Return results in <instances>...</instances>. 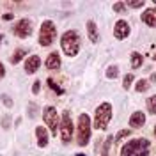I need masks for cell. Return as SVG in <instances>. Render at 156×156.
Returning <instances> with one entry per match:
<instances>
[{"label": "cell", "mask_w": 156, "mask_h": 156, "mask_svg": "<svg viewBox=\"0 0 156 156\" xmlns=\"http://www.w3.org/2000/svg\"><path fill=\"white\" fill-rule=\"evenodd\" d=\"M121 156H149V140L147 138H133L122 146Z\"/></svg>", "instance_id": "1"}, {"label": "cell", "mask_w": 156, "mask_h": 156, "mask_svg": "<svg viewBox=\"0 0 156 156\" xmlns=\"http://www.w3.org/2000/svg\"><path fill=\"white\" fill-rule=\"evenodd\" d=\"M60 46H62V51L68 57H75L80 51V36H78L76 30H68L60 37Z\"/></svg>", "instance_id": "2"}, {"label": "cell", "mask_w": 156, "mask_h": 156, "mask_svg": "<svg viewBox=\"0 0 156 156\" xmlns=\"http://www.w3.org/2000/svg\"><path fill=\"white\" fill-rule=\"evenodd\" d=\"M112 115H114L112 105H110V103H101V105L96 108V114H94V128H96V129H107Z\"/></svg>", "instance_id": "3"}, {"label": "cell", "mask_w": 156, "mask_h": 156, "mask_svg": "<svg viewBox=\"0 0 156 156\" xmlns=\"http://www.w3.org/2000/svg\"><path fill=\"white\" fill-rule=\"evenodd\" d=\"M57 37V27L51 20H44L39 29V44L41 46H50Z\"/></svg>", "instance_id": "4"}, {"label": "cell", "mask_w": 156, "mask_h": 156, "mask_svg": "<svg viewBox=\"0 0 156 156\" xmlns=\"http://www.w3.org/2000/svg\"><path fill=\"white\" fill-rule=\"evenodd\" d=\"M78 146H87L90 140V119L87 114H82L78 117Z\"/></svg>", "instance_id": "5"}, {"label": "cell", "mask_w": 156, "mask_h": 156, "mask_svg": "<svg viewBox=\"0 0 156 156\" xmlns=\"http://www.w3.org/2000/svg\"><path fill=\"white\" fill-rule=\"evenodd\" d=\"M43 121H44V124L50 128V131L57 136V131H60V121H58L57 108H53V107L44 108V110H43Z\"/></svg>", "instance_id": "6"}, {"label": "cell", "mask_w": 156, "mask_h": 156, "mask_svg": "<svg viewBox=\"0 0 156 156\" xmlns=\"http://www.w3.org/2000/svg\"><path fill=\"white\" fill-rule=\"evenodd\" d=\"M73 119H71V112H64L62 115V121H60V138L64 144L71 142V136H73Z\"/></svg>", "instance_id": "7"}, {"label": "cell", "mask_w": 156, "mask_h": 156, "mask_svg": "<svg viewBox=\"0 0 156 156\" xmlns=\"http://www.w3.org/2000/svg\"><path fill=\"white\" fill-rule=\"evenodd\" d=\"M12 34L21 39L29 37L30 34H32V23H30V20L23 18V20H20V21H16L14 27H12Z\"/></svg>", "instance_id": "8"}, {"label": "cell", "mask_w": 156, "mask_h": 156, "mask_svg": "<svg viewBox=\"0 0 156 156\" xmlns=\"http://www.w3.org/2000/svg\"><path fill=\"white\" fill-rule=\"evenodd\" d=\"M114 36L117 39H124L129 36V25H128V21L124 20H119L115 25H114Z\"/></svg>", "instance_id": "9"}, {"label": "cell", "mask_w": 156, "mask_h": 156, "mask_svg": "<svg viewBox=\"0 0 156 156\" xmlns=\"http://www.w3.org/2000/svg\"><path fill=\"white\" fill-rule=\"evenodd\" d=\"M39 66H41V58H39V55H30V57L25 60V71H27L29 75L36 73V71L39 69Z\"/></svg>", "instance_id": "10"}, {"label": "cell", "mask_w": 156, "mask_h": 156, "mask_svg": "<svg viewBox=\"0 0 156 156\" xmlns=\"http://www.w3.org/2000/svg\"><path fill=\"white\" fill-rule=\"evenodd\" d=\"M46 68L50 69V71H55V69L60 68V55H58L57 51H51L48 55V58H46Z\"/></svg>", "instance_id": "11"}, {"label": "cell", "mask_w": 156, "mask_h": 156, "mask_svg": "<svg viewBox=\"0 0 156 156\" xmlns=\"http://www.w3.org/2000/svg\"><path fill=\"white\" fill-rule=\"evenodd\" d=\"M140 20L146 23V25H149V27H154L156 29V9H147L142 12V16H140Z\"/></svg>", "instance_id": "12"}, {"label": "cell", "mask_w": 156, "mask_h": 156, "mask_svg": "<svg viewBox=\"0 0 156 156\" xmlns=\"http://www.w3.org/2000/svg\"><path fill=\"white\" fill-rule=\"evenodd\" d=\"M144 122H146L144 112H133L131 117H129V126H133V128H142Z\"/></svg>", "instance_id": "13"}, {"label": "cell", "mask_w": 156, "mask_h": 156, "mask_svg": "<svg viewBox=\"0 0 156 156\" xmlns=\"http://www.w3.org/2000/svg\"><path fill=\"white\" fill-rule=\"evenodd\" d=\"M36 136H37V146L39 147H46L48 146V131L43 126L36 128Z\"/></svg>", "instance_id": "14"}, {"label": "cell", "mask_w": 156, "mask_h": 156, "mask_svg": "<svg viewBox=\"0 0 156 156\" xmlns=\"http://www.w3.org/2000/svg\"><path fill=\"white\" fill-rule=\"evenodd\" d=\"M87 34H89V39H90L92 43H98V41H99L98 27H96V23H94L92 20H89V21H87Z\"/></svg>", "instance_id": "15"}, {"label": "cell", "mask_w": 156, "mask_h": 156, "mask_svg": "<svg viewBox=\"0 0 156 156\" xmlns=\"http://www.w3.org/2000/svg\"><path fill=\"white\" fill-rule=\"evenodd\" d=\"M142 62H144V57H142L138 51H133V53H131V68H133V69L140 68V66H142Z\"/></svg>", "instance_id": "16"}, {"label": "cell", "mask_w": 156, "mask_h": 156, "mask_svg": "<svg viewBox=\"0 0 156 156\" xmlns=\"http://www.w3.org/2000/svg\"><path fill=\"white\" fill-rule=\"evenodd\" d=\"M25 53H27V51H25V50H21V48L14 50V53L11 55V64H18L20 60L25 57Z\"/></svg>", "instance_id": "17"}, {"label": "cell", "mask_w": 156, "mask_h": 156, "mask_svg": "<svg viewBox=\"0 0 156 156\" xmlns=\"http://www.w3.org/2000/svg\"><path fill=\"white\" fill-rule=\"evenodd\" d=\"M149 85H151V83H149L147 80L140 78V80L136 82V85H135V90H136V92H146L147 89H149Z\"/></svg>", "instance_id": "18"}, {"label": "cell", "mask_w": 156, "mask_h": 156, "mask_svg": "<svg viewBox=\"0 0 156 156\" xmlns=\"http://www.w3.org/2000/svg\"><path fill=\"white\" fill-rule=\"evenodd\" d=\"M147 110H149V114L156 115V94H153L151 98H147Z\"/></svg>", "instance_id": "19"}, {"label": "cell", "mask_w": 156, "mask_h": 156, "mask_svg": "<svg viewBox=\"0 0 156 156\" xmlns=\"http://www.w3.org/2000/svg\"><path fill=\"white\" fill-rule=\"evenodd\" d=\"M117 76H119V68H117V66H110V68L107 69V78L112 80V78H117Z\"/></svg>", "instance_id": "20"}, {"label": "cell", "mask_w": 156, "mask_h": 156, "mask_svg": "<svg viewBox=\"0 0 156 156\" xmlns=\"http://www.w3.org/2000/svg\"><path fill=\"white\" fill-rule=\"evenodd\" d=\"M114 12H117V14H124V12H126V4H124V2H117V4H114Z\"/></svg>", "instance_id": "21"}, {"label": "cell", "mask_w": 156, "mask_h": 156, "mask_svg": "<svg viewBox=\"0 0 156 156\" xmlns=\"http://www.w3.org/2000/svg\"><path fill=\"white\" fill-rule=\"evenodd\" d=\"M131 82H133V75H131V73H128L126 76L122 78V87L128 90V89L131 87Z\"/></svg>", "instance_id": "22"}, {"label": "cell", "mask_w": 156, "mask_h": 156, "mask_svg": "<svg viewBox=\"0 0 156 156\" xmlns=\"http://www.w3.org/2000/svg\"><path fill=\"white\" fill-rule=\"evenodd\" d=\"M124 4H126V7H133V9H140V7L146 5L144 0H142V2H124Z\"/></svg>", "instance_id": "23"}, {"label": "cell", "mask_w": 156, "mask_h": 156, "mask_svg": "<svg viewBox=\"0 0 156 156\" xmlns=\"http://www.w3.org/2000/svg\"><path fill=\"white\" fill-rule=\"evenodd\" d=\"M124 136H129V129H122V131H119L115 135V142H121Z\"/></svg>", "instance_id": "24"}, {"label": "cell", "mask_w": 156, "mask_h": 156, "mask_svg": "<svg viewBox=\"0 0 156 156\" xmlns=\"http://www.w3.org/2000/svg\"><path fill=\"white\" fill-rule=\"evenodd\" d=\"M48 85H50V87H51V89H53V90H55L57 94H62V92H64V90H62V89L58 87V85H57V83H55V82H53V80H51V78H50V80H48Z\"/></svg>", "instance_id": "25"}, {"label": "cell", "mask_w": 156, "mask_h": 156, "mask_svg": "<svg viewBox=\"0 0 156 156\" xmlns=\"http://www.w3.org/2000/svg\"><path fill=\"white\" fill-rule=\"evenodd\" d=\"M39 90H41V82L36 80V82H34V85H32V92H34V94H39Z\"/></svg>", "instance_id": "26"}, {"label": "cell", "mask_w": 156, "mask_h": 156, "mask_svg": "<svg viewBox=\"0 0 156 156\" xmlns=\"http://www.w3.org/2000/svg\"><path fill=\"white\" fill-rule=\"evenodd\" d=\"M2 101H4V103H5L7 107H11V105H12V101H11V99H9V96H5V94L2 96Z\"/></svg>", "instance_id": "27"}, {"label": "cell", "mask_w": 156, "mask_h": 156, "mask_svg": "<svg viewBox=\"0 0 156 156\" xmlns=\"http://www.w3.org/2000/svg\"><path fill=\"white\" fill-rule=\"evenodd\" d=\"M2 126L9 128V117H4V119H2Z\"/></svg>", "instance_id": "28"}, {"label": "cell", "mask_w": 156, "mask_h": 156, "mask_svg": "<svg viewBox=\"0 0 156 156\" xmlns=\"http://www.w3.org/2000/svg\"><path fill=\"white\" fill-rule=\"evenodd\" d=\"M4 75H5V69H4V64L0 62V78H4Z\"/></svg>", "instance_id": "29"}, {"label": "cell", "mask_w": 156, "mask_h": 156, "mask_svg": "<svg viewBox=\"0 0 156 156\" xmlns=\"http://www.w3.org/2000/svg\"><path fill=\"white\" fill-rule=\"evenodd\" d=\"M4 20H12V14H4Z\"/></svg>", "instance_id": "30"}, {"label": "cell", "mask_w": 156, "mask_h": 156, "mask_svg": "<svg viewBox=\"0 0 156 156\" xmlns=\"http://www.w3.org/2000/svg\"><path fill=\"white\" fill-rule=\"evenodd\" d=\"M151 82H156V73H153V75H151Z\"/></svg>", "instance_id": "31"}, {"label": "cell", "mask_w": 156, "mask_h": 156, "mask_svg": "<svg viewBox=\"0 0 156 156\" xmlns=\"http://www.w3.org/2000/svg\"><path fill=\"white\" fill-rule=\"evenodd\" d=\"M153 133H154V136H156V124H154V129H153Z\"/></svg>", "instance_id": "32"}, {"label": "cell", "mask_w": 156, "mask_h": 156, "mask_svg": "<svg viewBox=\"0 0 156 156\" xmlns=\"http://www.w3.org/2000/svg\"><path fill=\"white\" fill-rule=\"evenodd\" d=\"M153 58H154V60H156V51H154V55H153Z\"/></svg>", "instance_id": "33"}, {"label": "cell", "mask_w": 156, "mask_h": 156, "mask_svg": "<svg viewBox=\"0 0 156 156\" xmlns=\"http://www.w3.org/2000/svg\"><path fill=\"white\" fill-rule=\"evenodd\" d=\"M76 156H83V154H76Z\"/></svg>", "instance_id": "34"}]
</instances>
